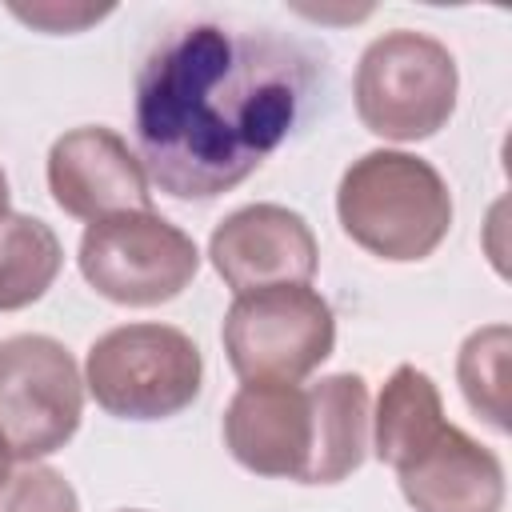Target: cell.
I'll list each match as a JSON object with an SVG mask.
<instances>
[{"label":"cell","instance_id":"cell-1","mask_svg":"<svg viewBox=\"0 0 512 512\" xmlns=\"http://www.w3.org/2000/svg\"><path fill=\"white\" fill-rule=\"evenodd\" d=\"M312 60L264 32L192 20L168 28L136 76V144L148 184L212 200L244 184L288 136Z\"/></svg>","mask_w":512,"mask_h":512},{"label":"cell","instance_id":"cell-2","mask_svg":"<svg viewBox=\"0 0 512 512\" xmlns=\"http://www.w3.org/2000/svg\"><path fill=\"white\" fill-rule=\"evenodd\" d=\"M340 228L372 256L412 264L432 256L452 228V196L444 176L408 152H364L336 188Z\"/></svg>","mask_w":512,"mask_h":512},{"label":"cell","instance_id":"cell-3","mask_svg":"<svg viewBox=\"0 0 512 512\" xmlns=\"http://www.w3.org/2000/svg\"><path fill=\"white\" fill-rule=\"evenodd\" d=\"M460 72L452 52L412 28L384 32L356 64V116L372 136L416 144L436 136L456 112Z\"/></svg>","mask_w":512,"mask_h":512},{"label":"cell","instance_id":"cell-4","mask_svg":"<svg viewBox=\"0 0 512 512\" xmlns=\"http://www.w3.org/2000/svg\"><path fill=\"white\" fill-rule=\"evenodd\" d=\"M204 356L172 324H120L84 360V384L108 416L168 420L200 396Z\"/></svg>","mask_w":512,"mask_h":512},{"label":"cell","instance_id":"cell-5","mask_svg":"<svg viewBox=\"0 0 512 512\" xmlns=\"http://www.w3.org/2000/svg\"><path fill=\"white\" fill-rule=\"evenodd\" d=\"M336 344V316L308 284L244 292L224 316V352L244 384H300Z\"/></svg>","mask_w":512,"mask_h":512},{"label":"cell","instance_id":"cell-6","mask_svg":"<svg viewBox=\"0 0 512 512\" xmlns=\"http://www.w3.org/2000/svg\"><path fill=\"white\" fill-rule=\"evenodd\" d=\"M196 268V240L152 208L92 220L80 236V272L112 304L152 308L176 300Z\"/></svg>","mask_w":512,"mask_h":512},{"label":"cell","instance_id":"cell-7","mask_svg":"<svg viewBox=\"0 0 512 512\" xmlns=\"http://www.w3.org/2000/svg\"><path fill=\"white\" fill-rule=\"evenodd\" d=\"M84 416V380L72 352L52 336L0 340V440L12 460L64 448Z\"/></svg>","mask_w":512,"mask_h":512},{"label":"cell","instance_id":"cell-8","mask_svg":"<svg viewBox=\"0 0 512 512\" xmlns=\"http://www.w3.org/2000/svg\"><path fill=\"white\" fill-rule=\"evenodd\" d=\"M48 192L56 208L88 224L120 212H148L152 204V184L140 156L104 124L72 128L52 144Z\"/></svg>","mask_w":512,"mask_h":512},{"label":"cell","instance_id":"cell-9","mask_svg":"<svg viewBox=\"0 0 512 512\" xmlns=\"http://www.w3.org/2000/svg\"><path fill=\"white\" fill-rule=\"evenodd\" d=\"M212 268L244 296L280 284H308L316 276V236L308 220L284 204H248L224 216L208 240Z\"/></svg>","mask_w":512,"mask_h":512},{"label":"cell","instance_id":"cell-10","mask_svg":"<svg viewBox=\"0 0 512 512\" xmlns=\"http://www.w3.org/2000/svg\"><path fill=\"white\" fill-rule=\"evenodd\" d=\"M224 444L256 476L300 480L312 460V400L300 384H240L224 408Z\"/></svg>","mask_w":512,"mask_h":512},{"label":"cell","instance_id":"cell-11","mask_svg":"<svg viewBox=\"0 0 512 512\" xmlns=\"http://www.w3.org/2000/svg\"><path fill=\"white\" fill-rule=\"evenodd\" d=\"M416 512H500L504 464L456 424H440L404 464L392 468Z\"/></svg>","mask_w":512,"mask_h":512},{"label":"cell","instance_id":"cell-12","mask_svg":"<svg viewBox=\"0 0 512 512\" xmlns=\"http://www.w3.org/2000/svg\"><path fill=\"white\" fill-rule=\"evenodd\" d=\"M312 460L304 484H340L368 456V384L356 372L324 376L308 388Z\"/></svg>","mask_w":512,"mask_h":512},{"label":"cell","instance_id":"cell-13","mask_svg":"<svg viewBox=\"0 0 512 512\" xmlns=\"http://www.w3.org/2000/svg\"><path fill=\"white\" fill-rule=\"evenodd\" d=\"M440 424H444V408H440V392H436L432 376L412 368V364H400L388 376V384L380 388V400H376V416H372V448H376V456L388 468H396Z\"/></svg>","mask_w":512,"mask_h":512},{"label":"cell","instance_id":"cell-14","mask_svg":"<svg viewBox=\"0 0 512 512\" xmlns=\"http://www.w3.org/2000/svg\"><path fill=\"white\" fill-rule=\"evenodd\" d=\"M64 252L40 216L8 212L0 220V312L28 308L60 276Z\"/></svg>","mask_w":512,"mask_h":512},{"label":"cell","instance_id":"cell-15","mask_svg":"<svg viewBox=\"0 0 512 512\" xmlns=\"http://www.w3.org/2000/svg\"><path fill=\"white\" fill-rule=\"evenodd\" d=\"M508 324H488L472 332L456 356V380L476 416H484L496 432H508Z\"/></svg>","mask_w":512,"mask_h":512},{"label":"cell","instance_id":"cell-16","mask_svg":"<svg viewBox=\"0 0 512 512\" xmlns=\"http://www.w3.org/2000/svg\"><path fill=\"white\" fill-rule=\"evenodd\" d=\"M0 512H80L76 488L44 464H20L0 488Z\"/></svg>","mask_w":512,"mask_h":512},{"label":"cell","instance_id":"cell-17","mask_svg":"<svg viewBox=\"0 0 512 512\" xmlns=\"http://www.w3.org/2000/svg\"><path fill=\"white\" fill-rule=\"evenodd\" d=\"M112 8H88V4H56V0H40V4H12V16H20L24 24H36L44 32H80L88 24H96L100 16H108Z\"/></svg>","mask_w":512,"mask_h":512},{"label":"cell","instance_id":"cell-18","mask_svg":"<svg viewBox=\"0 0 512 512\" xmlns=\"http://www.w3.org/2000/svg\"><path fill=\"white\" fill-rule=\"evenodd\" d=\"M8 216V180H4V168H0V220Z\"/></svg>","mask_w":512,"mask_h":512},{"label":"cell","instance_id":"cell-19","mask_svg":"<svg viewBox=\"0 0 512 512\" xmlns=\"http://www.w3.org/2000/svg\"><path fill=\"white\" fill-rule=\"evenodd\" d=\"M8 448H4V440H0V488H4V480H8Z\"/></svg>","mask_w":512,"mask_h":512},{"label":"cell","instance_id":"cell-20","mask_svg":"<svg viewBox=\"0 0 512 512\" xmlns=\"http://www.w3.org/2000/svg\"><path fill=\"white\" fill-rule=\"evenodd\" d=\"M124 512H140V508H124Z\"/></svg>","mask_w":512,"mask_h":512}]
</instances>
